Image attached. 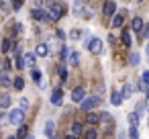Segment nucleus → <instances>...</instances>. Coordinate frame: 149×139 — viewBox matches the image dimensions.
I'll return each mask as SVG.
<instances>
[{
	"mask_svg": "<svg viewBox=\"0 0 149 139\" xmlns=\"http://www.w3.org/2000/svg\"><path fill=\"white\" fill-rule=\"evenodd\" d=\"M129 61H131V66H137V64H139V53H137V51H133V53H131V57H129Z\"/></svg>",
	"mask_w": 149,
	"mask_h": 139,
	"instance_id": "29",
	"label": "nucleus"
},
{
	"mask_svg": "<svg viewBox=\"0 0 149 139\" xmlns=\"http://www.w3.org/2000/svg\"><path fill=\"white\" fill-rule=\"evenodd\" d=\"M141 37H149V23L143 27V31H141Z\"/></svg>",
	"mask_w": 149,
	"mask_h": 139,
	"instance_id": "37",
	"label": "nucleus"
},
{
	"mask_svg": "<svg viewBox=\"0 0 149 139\" xmlns=\"http://www.w3.org/2000/svg\"><path fill=\"white\" fill-rule=\"evenodd\" d=\"M141 82L145 84V88L149 86V72H143V76H141Z\"/></svg>",
	"mask_w": 149,
	"mask_h": 139,
	"instance_id": "35",
	"label": "nucleus"
},
{
	"mask_svg": "<svg viewBox=\"0 0 149 139\" xmlns=\"http://www.w3.org/2000/svg\"><path fill=\"white\" fill-rule=\"evenodd\" d=\"M88 49H90L92 53H100V51H102V41H100V39H92V41L88 43Z\"/></svg>",
	"mask_w": 149,
	"mask_h": 139,
	"instance_id": "9",
	"label": "nucleus"
},
{
	"mask_svg": "<svg viewBox=\"0 0 149 139\" xmlns=\"http://www.w3.org/2000/svg\"><path fill=\"white\" fill-rule=\"evenodd\" d=\"M10 47H13V41H10V39H4V41H2V47H0V49L6 53V51H10Z\"/></svg>",
	"mask_w": 149,
	"mask_h": 139,
	"instance_id": "26",
	"label": "nucleus"
},
{
	"mask_svg": "<svg viewBox=\"0 0 149 139\" xmlns=\"http://www.w3.org/2000/svg\"><path fill=\"white\" fill-rule=\"evenodd\" d=\"M35 59H37V55H35V51H27V53L23 55V61H25V68H27V66H31V70H33V66H35Z\"/></svg>",
	"mask_w": 149,
	"mask_h": 139,
	"instance_id": "7",
	"label": "nucleus"
},
{
	"mask_svg": "<svg viewBox=\"0 0 149 139\" xmlns=\"http://www.w3.org/2000/svg\"><path fill=\"white\" fill-rule=\"evenodd\" d=\"M13 86H15L17 90H23V88H25V82H23V78H15V82H13Z\"/></svg>",
	"mask_w": 149,
	"mask_h": 139,
	"instance_id": "27",
	"label": "nucleus"
},
{
	"mask_svg": "<svg viewBox=\"0 0 149 139\" xmlns=\"http://www.w3.org/2000/svg\"><path fill=\"white\" fill-rule=\"evenodd\" d=\"M127 121H129V125H131V127H137V125H139V119H137V115H135V112H129V115H127Z\"/></svg>",
	"mask_w": 149,
	"mask_h": 139,
	"instance_id": "20",
	"label": "nucleus"
},
{
	"mask_svg": "<svg viewBox=\"0 0 149 139\" xmlns=\"http://www.w3.org/2000/svg\"><path fill=\"white\" fill-rule=\"evenodd\" d=\"M10 102H13V100H10V96H6V94H4L2 98H0V108H8V106H10Z\"/></svg>",
	"mask_w": 149,
	"mask_h": 139,
	"instance_id": "21",
	"label": "nucleus"
},
{
	"mask_svg": "<svg viewBox=\"0 0 149 139\" xmlns=\"http://www.w3.org/2000/svg\"><path fill=\"white\" fill-rule=\"evenodd\" d=\"M51 102L55 104V106H61V88H55L53 92H51Z\"/></svg>",
	"mask_w": 149,
	"mask_h": 139,
	"instance_id": "11",
	"label": "nucleus"
},
{
	"mask_svg": "<svg viewBox=\"0 0 149 139\" xmlns=\"http://www.w3.org/2000/svg\"><path fill=\"white\" fill-rule=\"evenodd\" d=\"M147 55H149V43H147Z\"/></svg>",
	"mask_w": 149,
	"mask_h": 139,
	"instance_id": "44",
	"label": "nucleus"
},
{
	"mask_svg": "<svg viewBox=\"0 0 149 139\" xmlns=\"http://www.w3.org/2000/svg\"><path fill=\"white\" fill-rule=\"evenodd\" d=\"M98 102H100V96H98V94H94V96H86L84 102H82V110H84V112H90Z\"/></svg>",
	"mask_w": 149,
	"mask_h": 139,
	"instance_id": "3",
	"label": "nucleus"
},
{
	"mask_svg": "<svg viewBox=\"0 0 149 139\" xmlns=\"http://www.w3.org/2000/svg\"><path fill=\"white\" fill-rule=\"evenodd\" d=\"M145 96H147V100H149V86L145 88Z\"/></svg>",
	"mask_w": 149,
	"mask_h": 139,
	"instance_id": "41",
	"label": "nucleus"
},
{
	"mask_svg": "<svg viewBox=\"0 0 149 139\" xmlns=\"http://www.w3.org/2000/svg\"><path fill=\"white\" fill-rule=\"evenodd\" d=\"M135 115H137V119H141L143 115H145V102H139L137 106H135V110H133Z\"/></svg>",
	"mask_w": 149,
	"mask_h": 139,
	"instance_id": "19",
	"label": "nucleus"
},
{
	"mask_svg": "<svg viewBox=\"0 0 149 139\" xmlns=\"http://www.w3.org/2000/svg\"><path fill=\"white\" fill-rule=\"evenodd\" d=\"M8 139H17V137H8Z\"/></svg>",
	"mask_w": 149,
	"mask_h": 139,
	"instance_id": "45",
	"label": "nucleus"
},
{
	"mask_svg": "<svg viewBox=\"0 0 149 139\" xmlns=\"http://www.w3.org/2000/svg\"><path fill=\"white\" fill-rule=\"evenodd\" d=\"M96 137H98V131L96 129H88L86 131V139H96Z\"/></svg>",
	"mask_w": 149,
	"mask_h": 139,
	"instance_id": "31",
	"label": "nucleus"
},
{
	"mask_svg": "<svg viewBox=\"0 0 149 139\" xmlns=\"http://www.w3.org/2000/svg\"><path fill=\"white\" fill-rule=\"evenodd\" d=\"M43 131H45V135H47V137H53V131H55V123H53V121H47V123H45V129H43Z\"/></svg>",
	"mask_w": 149,
	"mask_h": 139,
	"instance_id": "17",
	"label": "nucleus"
},
{
	"mask_svg": "<svg viewBox=\"0 0 149 139\" xmlns=\"http://www.w3.org/2000/svg\"><path fill=\"white\" fill-rule=\"evenodd\" d=\"M25 139H35V135H31V133H29V135H27Z\"/></svg>",
	"mask_w": 149,
	"mask_h": 139,
	"instance_id": "42",
	"label": "nucleus"
},
{
	"mask_svg": "<svg viewBox=\"0 0 149 139\" xmlns=\"http://www.w3.org/2000/svg\"><path fill=\"white\" fill-rule=\"evenodd\" d=\"M0 84H2V86H8V84H10V76H8L6 70L0 72Z\"/></svg>",
	"mask_w": 149,
	"mask_h": 139,
	"instance_id": "18",
	"label": "nucleus"
},
{
	"mask_svg": "<svg viewBox=\"0 0 149 139\" xmlns=\"http://www.w3.org/2000/svg\"><path fill=\"white\" fill-rule=\"evenodd\" d=\"M31 76H33V80H35V82H37L39 86H41V72L33 68V70H31Z\"/></svg>",
	"mask_w": 149,
	"mask_h": 139,
	"instance_id": "25",
	"label": "nucleus"
},
{
	"mask_svg": "<svg viewBox=\"0 0 149 139\" xmlns=\"http://www.w3.org/2000/svg\"><path fill=\"white\" fill-rule=\"evenodd\" d=\"M35 55H39V57H47V55H49V47H47L45 43H39V45L35 47Z\"/></svg>",
	"mask_w": 149,
	"mask_h": 139,
	"instance_id": "10",
	"label": "nucleus"
},
{
	"mask_svg": "<svg viewBox=\"0 0 149 139\" xmlns=\"http://www.w3.org/2000/svg\"><path fill=\"white\" fill-rule=\"evenodd\" d=\"M70 39H72V41H78V39H80V31H78V29H72V31H70Z\"/></svg>",
	"mask_w": 149,
	"mask_h": 139,
	"instance_id": "32",
	"label": "nucleus"
},
{
	"mask_svg": "<svg viewBox=\"0 0 149 139\" xmlns=\"http://www.w3.org/2000/svg\"><path fill=\"white\" fill-rule=\"evenodd\" d=\"M70 57V47H63L61 49V59H68Z\"/></svg>",
	"mask_w": 149,
	"mask_h": 139,
	"instance_id": "36",
	"label": "nucleus"
},
{
	"mask_svg": "<svg viewBox=\"0 0 149 139\" xmlns=\"http://www.w3.org/2000/svg\"><path fill=\"white\" fill-rule=\"evenodd\" d=\"M82 10H84V4L82 2H74V15L76 17H82Z\"/></svg>",
	"mask_w": 149,
	"mask_h": 139,
	"instance_id": "22",
	"label": "nucleus"
},
{
	"mask_svg": "<svg viewBox=\"0 0 149 139\" xmlns=\"http://www.w3.org/2000/svg\"><path fill=\"white\" fill-rule=\"evenodd\" d=\"M129 139H139V131H137V127H129Z\"/></svg>",
	"mask_w": 149,
	"mask_h": 139,
	"instance_id": "28",
	"label": "nucleus"
},
{
	"mask_svg": "<svg viewBox=\"0 0 149 139\" xmlns=\"http://www.w3.org/2000/svg\"><path fill=\"white\" fill-rule=\"evenodd\" d=\"M120 41H123L127 47H131V45H133V37H131V33H129V31H123V35H120Z\"/></svg>",
	"mask_w": 149,
	"mask_h": 139,
	"instance_id": "16",
	"label": "nucleus"
},
{
	"mask_svg": "<svg viewBox=\"0 0 149 139\" xmlns=\"http://www.w3.org/2000/svg\"><path fill=\"white\" fill-rule=\"evenodd\" d=\"M86 121H88V125H98L100 123V115L98 112H88L86 115Z\"/></svg>",
	"mask_w": 149,
	"mask_h": 139,
	"instance_id": "14",
	"label": "nucleus"
},
{
	"mask_svg": "<svg viewBox=\"0 0 149 139\" xmlns=\"http://www.w3.org/2000/svg\"><path fill=\"white\" fill-rule=\"evenodd\" d=\"M84 98H86V90H84L82 86H78V88L72 90V100H74V102H80V104H82Z\"/></svg>",
	"mask_w": 149,
	"mask_h": 139,
	"instance_id": "4",
	"label": "nucleus"
},
{
	"mask_svg": "<svg viewBox=\"0 0 149 139\" xmlns=\"http://www.w3.org/2000/svg\"><path fill=\"white\" fill-rule=\"evenodd\" d=\"M63 15H65V6H63V4H59V2H49V10H47L49 21H59Z\"/></svg>",
	"mask_w": 149,
	"mask_h": 139,
	"instance_id": "1",
	"label": "nucleus"
},
{
	"mask_svg": "<svg viewBox=\"0 0 149 139\" xmlns=\"http://www.w3.org/2000/svg\"><path fill=\"white\" fill-rule=\"evenodd\" d=\"M133 92H135V86H133L131 82H127V84L123 86V90H120V96H123V100H125V98H131V96H133Z\"/></svg>",
	"mask_w": 149,
	"mask_h": 139,
	"instance_id": "8",
	"label": "nucleus"
},
{
	"mask_svg": "<svg viewBox=\"0 0 149 139\" xmlns=\"http://www.w3.org/2000/svg\"><path fill=\"white\" fill-rule=\"evenodd\" d=\"M143 27H145V25H143V19H141V17H135V19L131 21V29H133V31H143Z\"/></svg>",
	"mask_w": 149,
	"mask_h": 139,
	"instance_id": "12",
	"label": "nucleus"
},
{
	"mask_svg": "<svg viewBox=\"0 0 149 139\" xmlns=\"http://www.w3.org/2000/svg\"><path fill=\"white\" fill-rule=\"evenodd\" d=\"M82 131H84V129H82V123H74V125H72V135H76V137H78Z\"/></svg>",
	"mask_w": 149,
	"mask_h": 139,
	"instance_id": "24",
	"label": "nucleus"
},
{
	"mask_svg": "<svg viewBox=\"0 0 149 139\" xmlns=\"http://www.w3.org/2000/svg\"><path fill=\"white\" fill-rule=\"evenodd\" d=\"M31 17H33L35 21H49L47 10H41V8H33V10H31Z\"/></svg>",
	"mask_w": 149,
	"mask_h": 139,
	"instance_id": "6",
	"label": "nucleus"
},
{
	"mask_svg": "<svg viewBox=\"0 0 149 139\" xmlns=\"http://www.w3.org/2000/svg\"><path fill=\"white\" fill-rule=\"evenodd\" d=\"M21 6H23V2H13V8H15V10H19Z\"/></svg>",
	"mask_w": 149,
	"mask_h": 139,
	"instance_id": "39",
	"label": "nucleus"
},
{
	"mask_svg": "<svg viewBox=\"0 0 149 139\" xmlns=\"http://www.w3.org/2000/svg\"><path fill=\"white\" fill-rule=\"evenodd\" d=\"M57 37H59V39H65V33H63L61 29H57Z\"/></svg>",
	"mask_w": 149,
	"mask_h": 139,
	"instance_id": "40",
	"label": "nucleus"
},
{
	"mask_svg": "<svg viewBox=\"0 0 149 139\" xmlns=\"http://www.w3.org/2000/svg\"><path fill=\"white\" fill-rule=\"evenodd\" d=\"M68 59H70V64H72V66H78V64H80V53H76V51H74V53H70V57H68Z\"/></svg>",
	"mask_w": 149,
	"mask_h": 139,
	"instance_id": "23",
	"label": "nucleus"
},
{
	"mask_svg": "<svg viewBox=\"0 0 149 139\" xmlns=\"http://www.w3.org/2000/svg\"><path fill=\"white\" fill-rule=\"evenodd\" d=\"M27 129H29V127H25V125H21V127H19V135H17V137H23V139H25V137L29 135V133H27Z\"/></svg>",
	"mask_w": 149,
	"mask_h": 139,
	"instance_id": "33",
	"label": "nucleus"
},
{
	"mask_svg": "<svg viewBox=\"0 0 149 139\" xmlns=\"http://www.w3.org/2000/svg\"><path fill=\"white\" fill-rule=\"evenodd\" d=\"M110 104H114V106H120V104H123V96H120V92L114 90V92L110 94Z\"/></svg>",
	"mask_w": 149,
	"mask_h": 139,
	"instance_id": "13",
	"label": "nucleus"
},
{
	"mask_svg": "<svg viewBox=\"0 0 149 139\" xmlns=\"http://www.w3.org/2000/svg\"><path fill=\"white\" fill-rule=\"evenodd\" d=\"M21 106H23V108H29V100H27V98H21Z\"/></svg>",
	"mask_w": 149,
	"mask_h": 139,
	"instance_id": "38",
	"label": "nucleus"
},
{
	"mask_svg": "<svg viewBox=\"0 0 149 139\" xmlns=\"http://www.w3.org/2000/svg\"><path fill=\"white\" fill-rule=\"evenodd\" d=\"M123 23H125V15H123V13H118V15L112 17V27L118 29V27H123Z\"/></svg>",
	"mask_w": 149,
	"mask_h": 139,
	"instance_id": "15",
	"label": "nucleus"
},
{
	"mask_svg": "<svg viewBox=\"0 0 149 139\" xmlns=\"http://www.w3.org/2000/svg\"><path fill=\"white\" fill-rule=\"evenodd\" d=\"M23 119H25V110L23 108H13L10 112H8V123H13V125H23Z\"/></svg>",
	"mask_w": 149,
	"mask_h": 139,
	"instance_id": "2",
	"label": "nucleus"
},
{
	"mask_svg": "<svg viewBox=\"0 0 149 139\" xmlns=\"http://www.w3.org/2000/svg\"><path fill=\"white\" fill-rule=\"evenodd\" d=\"M59 76H61V82H65V80H68V70H65L63 66L59 68Z\"/></svg>",
	"mask_w": 149,
	"mask_h": 139,
	"instance_id": "34",
	"label": "nucleus"
},
{
	"mask_svg": "<svg viewBox=\"0 0 149 139\" xmlns=\"http://www.w3.org/2000/svg\"><path fill=\"white\" fill-rule=\"evenodd\" d=\"M65 139H78V137H76V135H68Z\"/></svg>",
	"mask_w": 149,
	"mask_h": 139,
	"instance_id": "43",
	"label": "nucleus"
},
{
	"mask_svg": "<svg viewBox=\"0 0 149 139\" xmlns=\"http://www.w3.org/2000/svg\"><path fill=\"white\" fill-rule=\"evenodd\" d=\"M114 13H116V2H104V6H102V15H106V17H114Z\"/></svg>",
	"mask_w": 149,
	"mask_h": 139,
	"instance_id": "5",
	"label": "nucleus"
},
{
	"mask_svg": "<svg viewBox=\"0 0 149 139\" xmlns=\"http://www.w3.org/2000/svg\"><path fill=\"white\" fill-rule=\"evenodd\" d=\"M53 139H59V137H53Z\"/></svg>",
	"mask_w": 149,
	"mask_h": 139,
	"instance_id": "46",
	"label": "nucleus"
},
{
	"mask_svg": "<svg viewBox=\"0 0 149 139\" xmlns=\"http://www.w3.org/2000/svg\"><path fill=\"white\" fill-rule=\"evenodd\" d=\"M15 66H17L19 70H23V68H25V61H23V55H17V57H15Z\"/></svg>",
	"mask_w": 149,
	"mask_h": 139,
	"instance_id": "30",
	"label": "nucleus"
}]
</instances>
